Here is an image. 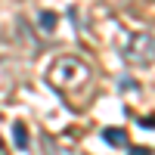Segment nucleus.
Returning <instances> with one entry per match:
<instances>
[{
  "label": "nucleus",
  "instance_id": "f03ea898",
  "mask_svg": "<svg viewBox=\"0 0 155 155\" xmlns=\"http://www.w3.org/2000/svg\"><path fill=\"white\" fill-rule=\"evenodd\" d=\"M124 59L137 68H149L155 62V37L152 34H134L124 44Z\"/></svg>",
  "mask_w": 155,
  "mask_h": 155
},
{
  "label": "nucleus",
  "instance_id": "6e6552de",
  "mask_svg": "<svg viewBox=\"0 0 155 155\" xmlns=\"http://www.w3.org/2000/svg\"><path fill=\"white\" fill-rule=\"evenodd\" d=\"M127 155H152V149H146V146H134Z\"/></svg>",
  "mask_w": 155,
  "mask_h": 155
},
{
  "label": "nucleus",
  "instance_id": "1a4fd4ad",
  "mask_svg": "<svg viewBox=\"0 0 155 155\" xmlns=\"http://www.w3.org/2000/svg\"><path fill=\"white\" fill-rule=\"evenodd\" d=\"M140 127H155V115L152 118H140Z\"/></svg>",
  "mask_w": 155,
  "mask_h": 155
},
{
  "label": "nucleus",
  "instance_id": "9d476101",
  "mask_svg": "<svg viewBox=\"0 0 155 155\" xmlns=\"http://www.w3.org/2000/svg\"><path fill=\"white\" fill-rule=\"evenodd\" d=\"M0 152H3V140H0Z\"/></svg>",
  "mask_w": 155,
  "mask_h": 155
},
{
  "label": "nucleus",
  "instance_id": "f257e3e1",
  "mask_svg": "<svg viewBox=\"0 0 155 155\" xmlns=\"http://www.w3.org/2000/svg\"><path fill=\"white\" fill-rule=\"evenodd\" d=\"M87 81H90V65L78 56H59L47 71V84H53L59 93H71Z\"/></svg>",
  "mask_w": 155,
  "mask_h": 155
},
{
  "label": "nucleus",
  "instance_id": "7ed1b4c3",
  "mask_svg": "<svg viewBox=\"0 0 155 155\" xmlns=\"http://www.w3.org/2000/svg\"><path fill=\"white\" fill-rule=\"evenodd\" d=\"M102 140H106V143L112 146V149H127V130L124 127H106V130H102Z\"/></svg>",
  "mask_w": 155,
  "mask_h": 155
},
{
  "label": "nucleus",
  "instance_id": "423d86ee",
  "mask_svg": "<svg viewBox=\"0 0 155 155\" xmlns=\"http://www.w3.org/2000/svg\"><path fill=\"white\" fill-rule=\"evenodd\" d=\"M44 155H68V152H62V149L56 146V140H50V137H44Z\"/></svg>",
  "mask_w": 155,
  "mask_h": 155
},
{
  "label": "nucleus",
  "instance_id": "20e7f679",
  "mask_svg": "<svg viewBox=\"0 0 155 155\" xmlns=\"http://www.w3.org/2000/svg\"><path fill=\"white\" fill-rule=\"evenodd\" d=\"M12 143H16V149H28V127L22 121L12 124Z\"/></svg>",
  "mask_w": 155,
  "mask_h": 155
},
{
  "label": "nucleus",
  "instance_id": "39448f33",
  "mask_svg": "<svg viewBox=\"0 0 155 155\" xmlns=\"http://www.w3.org/2000/svg\"><path fill=\"white\" fill-rule=\"evenodd\" d=\"M37 25H41V31H56V25H59V16L53 9H44L41 16H37Z\"/></svg>",
  "mask_w": 155,
  "mask_h": 155
},
{
  "label": "nucleus",
  "instance_id": "0eeeda50",
  "mask_svg": "<svg viewBox=\"0 0 155 155\" xmlns=\"http://www.w3.org/2000/svg\"><path fill=\"white\" fill-rule=\"evenodd\" d=\"M118 87H121V90H137L140 84L134 81V78H121V81H118Z\"/></svg>",
  "mask_w": 155,
  "mask_h": 155
}]
</instances>
